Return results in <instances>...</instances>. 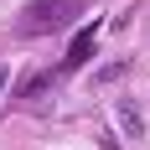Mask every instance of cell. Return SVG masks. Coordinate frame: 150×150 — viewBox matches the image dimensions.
<instances>
[{"label":"cell","mask_w":150,"mask_h":150,"mask_svg":"<svg viewBox=\"0 0 150 150\" xmlns=\"http://www.w3.org/2000/svg\"><path fill=\"white\" fill-rule=\"evenodd\" d=\"M78 16V0H31L26 11H21V31H57V26H67Z\"/></svg>","instance_id":"cell-1"},{"label":"cell","mask_w":150,"mask_h":150,"mask_svg":"<svg viewBox=\"0 0 150 150\" xmlns=\"http://www.w3.org/2000/svg\"><path fill=\"white\" fill-rule=\"evenodd\" d=\"M93 42H98V26H83L73 36V47H67V67H83V62L93 57Z\"/></svg>","instance_id":"cell-2"},{"label":"cell","mask_w":150,"mask_h":150,"mask_svg":"<svg viewBox=\"0 0 150 150\" xmlns=\"http://www.w3.org/2000/svg\"><path fill=\"white\" fill-rule=\"evenodd\" d=\"M119 129H124V140H140V135H145V114H140L135 98H119Z\"/></svg>","instance_id":"cell-3"},{"label":"cell","mask_w":150,"mask_h":150,"mask_svg":"<svg viewBox=\"0 0 150 150\" xmlns=\"http://www.w3.org/2000/svg\"><path fill=\"white\" fill-rule=\"evenodd\" d=\"M5 78H11V73H5V67H0V93H5Z\"/></svg>","instance_id":"cell-4"}]
</instances>
